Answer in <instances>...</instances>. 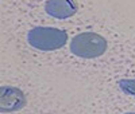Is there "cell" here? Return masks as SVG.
Listing matches in <instances>:
<instances>
[{
    "label": "cell",
    "instance_id": "6da1fadb",
    "mask_svg": "<svg viewBox=\"0 0 135 114\" xmlns=\"http://www.w3.org/2000/svg\"><path fill=\"white\" fill-rule=\"evenodd\" d=\"M68 40L66 32L51 27H35L27 34V42L34 48L53 51L64 47Z\"/></svg>",
    "mask_w": 135,
    "mask_h": 114
},
{
    "label": "cell",
    "instance_id": "7a4b0ae2",
    "mask_svg": "<svg viewBox=\"0 0 135 114\" xmlns=\"http://www.w3.org/2000/svg\"><path fill=\"white\" fill-rule=\"evenodd\" d=\"M107 50V40L95 32H83L76 35L70 42L72 54L81 58H97Z\"/></svg>",
    "mask_w": 135,
    "mask_h": 114
},
{
    "label": "cell",
    "instance_id": "277c9868",
    "mask_svg": "<svg viewBox=\"0 0 135 114\" xmlns=\"http://www.w3.org/2000/svg\"><path fill=\"white\" fill-rule=\"evenodd\" d=\"M45 9L55 19H68L77 12V3L74 0H47Z\"/></svg>",
    "mask_w": 135,
    "mask_h": 114
},
{
    "label": "cell",
    "instance_id": "3957f363",
    "mask_svg": "<svg viewBox=\"0 0 135 114\" xmlns=\"http://www.w3.org/2000/svg\"><path fill=\"white\" fill-rule=\"evenodd\" d=\"M26 105L23 91L12 86L0 87V111H16Z\"/></svg>",
    "mask_w": 135,
    "mask_h": 114
},
{
    "label": "cell",
    "instance_id": "8992f818",
    "mask_svg": "<svg viewBox=\"0 0 135 114\" xmlns=\"http://www.w3.org/2000/svg\"><path fill=\"white\" fill-rule=\"evenodd\" d=\"M124 114H135V113H124Z\"/></svg>",
    "mask_w": 135,
    "mask_h": 114
},
{
    "label": "cell",
    "instance_id": "5b68a950",
    "mask_svg": "<svg viewBox=\"0 0 135 114\" xmlns=\"http://www.w3.org/2000/svg\"><path fill=\"white\" fill-rule=\"evenodd\" d=\"M119 86L126 94L135 97V79H122L119 81Z\"/></svg>",
    "mask_w": 135,
    "mask_h": 114
}]
</instances>
